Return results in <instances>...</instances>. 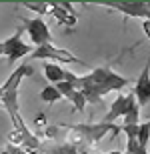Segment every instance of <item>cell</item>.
<instances>
[{
  "label": "cell",
  "mask_w": 150,
  "mask_h": 154,
  "mask_svg": "<svg viewBox=\"0 0 150 154\" xmlns=\"http://www.w3.org/2000/svg\"><path fill=\"white\" fill-rule=\"evenodd\" d=\"M64 82L74 86L84 96L86 104H98L102 96H106L108 92H118L126 84H130V80L116 74L110 66L94 68L92 72H88L84 76H78L74 72H70L68 68H64Z\"/></svg>",
  "instance_id": "6da1fadb"
},
{
  "label": "cell",
  "mask_w": 150,
  "mask_h": 154,
  "mask_svg": "<svg viewBox=\"0 0 150 154\" xmlns=\"http://www.w3.org/2000/svg\"><path fill=\"white\" fill-rule=\"evenodd\" d=\"M32 72H34L32 66L20 64L18 68L12 70V74L8 76V80L0 86V108H4L8 112L12 124H14V130L22 136V144L18 148H28V150H36L40 146V140L36 136H32L28 126L24 124V120L20 118V110H18V88L22 84V80L26 76H30Z\"/></svg>",
  "instance_id": "7a4b0ae2"
},
{
  "label": "cell",
  "mask_w": 150,
  "mask_h": 154,
  "mask_svg": "<svg viewBox=\"0 0 150 154\" xmlns=\"http://www.w3.org/2000/svg\"><path fill=\"white\" fill-rule=\"evenodd\" d=\"M30 58L32 60H46V62H52V64H82L84 66V60L76 58L72 52L64 50V48H58L54 44H44V46H38V48H32L30 52Z\"/></svg>",
  "instance_id": "3957f363"
},
{
  "label": "cell",
  "mask_w": 150,
  "mask_h": 154,
  "mask_svg": "<svg viewBox=\"0 0 150 154\" xmlns=\"http://www.w3.org/2000/svg\"><path fill=\"white\" fill-rule=\"evenodd\" d=\"M0 48H2V56H6L8 64H14L20 58L30 56V52H32V46L26 44L22 40V28H18L10 38L2 40L0 42Z\"/></svg>",
  "instance_id": "277c9868"
},
{
  "label": "cell",
  "mask_w": 150,
  "mask_h": 154,
  "mask_svg": "<svg viewBox=\"0 0 150 154\" xmlns=\"http://www.w3.org/2000/svg\"><path fill=\"white\" fill-rule=\"evenodd\" d=\"M22 20H24L22 22L24 30H26V34H28V38H30L34 48L44 46V44H52V34L42 18L36 16V18H22Z\"/></svg>",
  "instance_id": "5b68a950"
},
{
  "label": "cell",
  "mask_w": 150,
  "mask_h": 154,
  "mask_svg": "<svg viewBox=\"0 0 150 154\" xmlns=\"http://www.w3.org/2000/svg\"><path fill=\"white\" fill-rule=\"evenodd\" d=\"M94 4L110 8V10H118L128 18H144V20L150 18L148 2H110V0H104V2H94Z\"/></svg>",
  "instance_id": "8992f818"
},
{
  "label": "cell",
  "mask_w": 150,
  "mask_h": 154,
  "mask_svg": "<svg viewBox=\"0 0 150 154\" xmlns=\"http://www.w3.org/2000/svg\"><path fill=\"white\" fill-rule=\"evenodd\" d=\"M138 104H136V100H134L132 92H128V94H118L116 96V100L112 104H110L108 112H106V116H104V124H114V120H118V116H124L130 112L132 108H136Z\"/></svg>",
  "instance_id": "52a82bcc"
},
{
  "label": "cell",
  "mask_w": 150,
  "mask_h": 154,
  "mask_svg": "<svg viewBox=\"0 0 150 154\" xmlns=\"http://www.w3.org/2000/svg\"><path fill=\"white\" fill-rule=\"evenodd\" d=\"M148 70H150V64L146 62L144 68H142V72H140V76H138V80L134 82V90H132V96H134V100H136V104H138L140 108L150 102V76H148Z\"/></svg>",
  "instance_id": "ba28073f"
},
{
  "label": "cell",
  "mask_w": 150,
  "mask_h": 154,
  "mask_svg": "<svg viewBox=\"0 0 150 154\" xmlns=\"http://www.w3.org/2000/svg\"><path fill=\"white\" fill-rule=\"evenodd\" d=\"M50 14L62 26H76V12L68 2H50Z\"/></svg>",
  "instance_id": "9c48e42d"
},
{
  "label": "cell",
  "mask_w": 150,
  "mask_h": 154,
  "mask_svg": "<svg viewBox=\"0 0 150 154\" xmlns=\"http://www.w3.org/2000/svg\"><path fill=\"white\" fill-rule=\"evenodd\" d=\"M54 86H56V90L62 94V98H68L70 102L74 104V108L78 110V112H84V110H86V100H84V96H82L72 84H68V82H58V84H54Z\"/></svg>",
  "instance_id": "30bf717a"
},
{
  "label": "cell",
  "mask_w": 150,
  "mask_h": 154,
  "mask_svg": "<svg viewBox=\"0 0 150 154\" xmlns=\"http://www.w3.org/2000/svg\"><path fill=\"white\" fill-rule=\"evenodd\" d=\"M44 76H46V80L52 82V86H54V84H58V82H64V68L60 64L46 62L44 64Z\"/></svg>",
  "instance_id": "8fae6325"
},
{
  "label": "cell",
  "mask_w": 150,
  "mask_h": 154,
  "mask_svg": "<svg viewBox=\"0 0 150 154\" xmlns=\"http://www.w3.org/2000/svg\"><path fill=\"white\" fill-rule=\"evenodd\" d=\"M40 100L46 102V104H56V102H60V100H64V98H62V94L56 90V86L48 84L40 90Z\"/></svg>",
  "instance_id": "7c38bea8"
},
{
  "label": "cell",
  "mask_w": 150,
  "mask_h": 154,
  "mask_svg": "<svg viewBox=\"0 0 150 154\" xmlns=\"http://www.w3.org/2000/svg\"><path fill=\"white\" fill-rule=\"evenodd\" d=\"M148 138H150V122H140L138 124V132H136V140H138V146L142 150L148 148Z\"/></svg>",
  "instance_id": "4fadbf2b"
},
{
  "label": "cell",
  "mask_w": 150,
  "mask_h": 154,
  "mask_svg": "<svg viewBox=\"0 0 150 154\" xmlns=\"http://www.w3.org/2000/svg\"><path fill=\"white\" fill-rule=\"evenodd\" d=\"M22 6L28 8V10H32V12H36L38 18L50 14V2H22Z\"/></svg>",
  "instance_id": "5bb4252c"
},
{
  "label": "cell",
  "mask_w": 150,
  "mask_h": 154,
  "mask_svg": "<svg viewBox=\"0 0 150 154\" xmlns=\"http://www.w3.org/2000/svg\"><path fill=\"white\" fill-rule=\"evenodd\" d=\"M46 114L44 112H38V114L34 116V128L38 130V128H46Z\"/></svg>",
  "instance_id": "9a60e30c"
},
{
  "label": "cell",
  "mask_w": 150,
  "mask_h": 154,
  "mask_svg": "<svg viewBox=\"0 0 150 154\" xmlns=\"http://www.w3.org/2000/svg\"><path fill=\"white\" fill-rule=\"evenodd\" d=\"M56 130H58V126H46V128H44V132H46L44 136L46 138H54L56 136Z\"/></svg>",
  "instance_id": "2e32d148"
},
{
  "label": "cell",
  "mask_w": 150,
  "mask_h": 154,
  "mask_svg": "<svg viewBox=\"0 0 150 154\" xmlns=\"http://www.w3.org/2000/svg\"><path fill=\"white\" fill-rule=\"evenodd\" d=\"M142 26H144V34H146V38H150V20H142Z\"/></svg>",
  "instance_id": "e0dca14e"
},
{
  "label": "cell",
  "mask_w": 150,
  "mask_h": 154,
  "mask_svg": "<svg viewBox=\"0 0 150 154\" xmlns=\"http://www.w3.org/2000/svg\"><path fill=\"white\" fill-rule=\"evenodd\" d=\"M108 154H122V152H118V150H110Z\"/></svg>",
  "instance_id": "ac0fdd59"
},
{
  "label": "cell",
  "mask_w": 150,
  "mask_h": 154,
  "mask_svg": "<svg viewBox=\"0 0 150 154\" xmlns=\"http://www.w3.org/2000/svg\"><path fill=\"white\" fill-rule=\"evenodd\" d=\"M0 56H2V48H0Z\"/></svg>",
  "instance_id": "d6986e66"
}]
</instances>
